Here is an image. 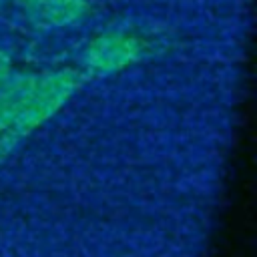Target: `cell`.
Wrapping results in <instances>:
<instances>
[{
  "label": "cell",
  "mask_w": 257,
  "mask_h": 257,
  "mask_svg": "<svg viewBox=\"0 0 257 257\" xmlns=\"http://www.w3.org/2000/svg\"><path fill=\"white\" fill-rule=\"evenodd\" d=\"M8 80V60L0 54V86Z\"/></svg>",
  "instance_id": "2"
},
{
  "label": "cell",
  "mask_w": 257,
  "mask_h": 257,
  "mask_svg": "<svg viewBox=\"0 0 257 257\" xmlns=\"http://www.w3.org/2000/svg\"><path fill=\"white\" fill-rule=\"evenodd\" d=\"M135 54H137V48H135L133 40L106 38V40H100L92 46L88 60L96 68L112 70V68H118V66L126 64L128 60H133Z\"/></svg>",
  "instance_id": "1"
}]
</instances>
